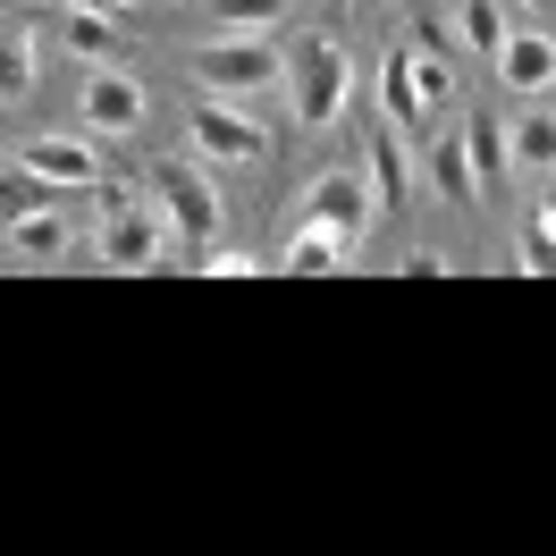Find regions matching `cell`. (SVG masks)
<instances>
[{
    "label": "cell",
    "mask_w": 556,
    "mask_h": 556,
    "mask_svg": "<svg viewBox=\"0 0 556 556\" xmlns=\"http://www.w3.org/2000/svg\"><path fill=\"white\" fill-rule=\"evenodd\" d=\"M396 60H405V85H414V102H421V118H439V110L455 102V68H447V51H439V42L421 35V42H405V51H396Z\"/></svg>",
    "instance_id": "cell-11"
},
{
    "label": "cell",
    "mask_w": 556,
    "mask_h": 556,
    "mask_svg": "<svg viewBox=\"0 0 556 556\" xmlns=\"http://www.w3.org/2000/svg\"><path fill=\"white\" fill-rule=\"evenodd\" d=\"M35 203H51V186H42L35 169H17V177H9V186H0V228H9L17 211H35Z\"/></svg>",
    "instance_id": "cell-21"
},
{
    "label": "cell",
    "mask_w": 556,
    "mask_h": 556,
    "mask_svg": "<svg viewBox=\"0 0 556 556\" xmlns=\"http://www.w3.org/2000/svg\"><path fill=\"white\" fill-rule=\"evenodd\" d=\"M405 186H414V169H405V152H396V127H380V143H371V177H363V194H371V211H396V203H405Z\"/></svg>",
    "instance_id": "cell-13"
},
{
    "label": "cell",
    "mask_w": 556,
    "mask_h": 556,
    "mask_svg": "<svg viewBox=\"0 0 556 556\" xmlns=\"http://www.w3.org/2000/svg\"><path fill=\"white\" fill-rule=\"evenodd\" d=\"M464 161H472V186H497V177L515 169V161H506V127H497V118H472V127H464Z\"/></svg>",
    "instance_id": "cell-16"
},
{
    "label": "cell",
    "mask_w": 556,
    "mask_h": 556,
    "mask_svg": "<svg viewBox=\"0 0 556 556\" xmlns=\"http://www.w3.org/2000/svg\"><path fill=\"white\" fill-rule=\"evenodd\" d=\"M506 161H522L531 177H548V161H556V127H548V110L515 118V136H506Z\"/></svg>",
    "instance_id": "cell-18"
},
{
    "label": "cell",
    "mask_w": 556,
    "mask_h": 556,
    "mask_svg": "<svg viewBox=\"0 0 556 556\" xmlns=\"http://www.w3.org/2000/svg\"><path fill=\"white\" fill-rule=\"evenodd\" d=\"M68 51H85L93 68H118V51H127V42H118V26H110L102 9H68Z\"/></svg>",
    "instance_id": "cell-15"
},
{
    "label": "cell",
    "mask_w": 556,
    "mask_h": 556,
    "mask_svg": "<svg viewBox=\"0 0 556 556\" xmlns=\"http://www.w3.org/2000/svg\"><path fill=\"white\" fill-rule=\"evenodd\" d=\"M489 60H497V76H506V93H531V102H540V93L556 85V42L540 35V26H522V35L506 26V42H497Z\"/></svg>",
    "instance_id": "cell-8"
},
{
    "label": "cell",
    "mask_w": 556,
    "mask_h": 556,
    "mask_svg": "<svg viewBox=\"0 0 556 556\" xmlns=\"http://www.w3.org/2000/svg\"><path fill=\"white\" fill-rule=\"evenodd\" d=\"M211 17L237 26V35H270L278 17H287V0H211Z\"/></svg>",
    "instance_id": "cell-20"
},
{
    "label": "cell",
    "mask_w": 556,
    "mask_h": 556,
    "mask_svg": "<svg viewBox=\"0 0 556 556\" xmlns=\"http://www.w3.org/2000/svg\"><path fill=\"white\" fill-rule=\"evenodd\" d=\"M455 35L472 51H497L506 42V0H455Z\"/></svg>",
    "instance_id": "cell-19"
},
{
    "label": "cell",
    "mask_w": 556,
    "mask_h": 556,
    "mask_svg": "<svg viewBox=\"0 0 556 556\" xmlns=\"http://www.w3.org/2000/svg\"><path fill=\"white\" fill-rule=\"evenodd\" d=\"M548 244H556V219H548V211H540V219L522 228V270H548V262H556Z\"/></svg>",
    "instance_id": "cell-22"
},
{
    "label": "cell",
    "mask_w": 556,
    "mask_h": 556,
    "mask_svg": "<svg viewBox=\"0 0 556 556\" xmlns=\"http://www.w3.org/2000/svg\"><path fill=\"white\" fill-rule=\"evenodd\" d=\"M430 186H439L447 203H472V194H481V186H472V161H464V136L430 143Z\"/></svg>",
    "instance_id": "cell-17"
},
{
    "label": "cell",
    "mask_w": 556,
    "mask_h": 556,
    "mask_svg": "<svg viewBox=\"0 0 556 556\" xmlns=\"http://www.w3.org/2000/svg\"><path fill=\"white\" fill-rule=\"evenodd\" d=\"M0 244L26 253V262H60V253H68V219H60L51 203H35V211H17V219L0 228Z\"/></svg>",
    "instance_id": "cell-12"
},
{
    "label": "cell",
    "mask_w": 556,
    "mask_h": 556,
    "mask_svg": "<svg viewBox=\"0 0 556 556\" xmlns=\"http://www.w3.org/2000/svg\"><path fill=\"white\" fill-rule=\"evenodd\" d=\"M186 143H194L203 161H262V127H253L237 102H219V93L186 110Z\"/></svg>",
    "instance_id": "cell-4"
},
{
    "label": "cell",
    "mask_w": 556,
    "mask_h": 556,
    "mask_svg": "<svg viewBox=\"0 0 556 556\" xmlns=\"http://www.w3.org/2000/svg\"><path fill=\"white\" fill-rule=\"evenodd\" d=\"M338 262H346V244L329 237V228H313V219H304V228H295V237L278 244V270H287V278H313V270H338Z\"/></svg>",
    "instance_id": "cell-14"
},
{
    "label": "cell",
    "mask_w": 556,
    "mask_h": 556,
    "mask_svg": "<svg viewBox=\"0 0 556 556\" xmlns=\"http://www.w3.org/2000/svg\"><path fill=\"white\" fill-rule=\"evenodd\" d=\"M42 76V51H35V26L17 17V9H0V110H17L35 93Z\"/></svg>",
    "instance_id": "cell-10"
},
{
    "label": "cell",
    "mask_w": 556,
    "mask_h": 556,
    "mask_svg": "<svg viewBox=\"0 0 556 556\" xmlns=\"http://www.w3.org/2000/svg\"><path fill=\"white\" fill-rule=\"evenodd\" d=\"M287 93H295V127H338L346 118V93H354V68H346V42L313 35L304 51H287V76H278Z\"/></svg>",
    "instance_id": "cell-1"
},
{
    "label": "cell",
    "mask_w": 556,
    "mask_h": 556,
    "mask_svg": "<svg viewBox=\"0 0 556 556\" xmlns=\"http://www.w3.org/2000/svg\"><path fill=\"white\" fill-rule=\"evenodd\" d=\"M26 169H35L42 186H93V177H102V152H93V136H35L26 143Z\"/></svg>",
    "instance_id": "cell-9"
},
{
    "label": "cell",
    "mask_w": 556,
    "mask_h": 556,
    "mask_svg": "<svg viewBox=\"0 0 556 556\" xmlns=\"http://www.w3.org/2000/svg\"><path fill=\"white\" fill-rule=\"evenodd\" d=\"M194 76H203V93H219V102H253V93H270L278 76H287V51H270V35H237L228 26L194 60Z\"/></svg>",
    "instance_id": "cell-2"
},
{
    "label": "cell",
    "mask_w": 556,
    "mask_h": 556,
    "mask_svg": "<svg viewBox=\"0 0 556 556\" xmlns=\"http://www.w3.org/2000/svg\"><path fill=\"white\" fill-rule=\"evenodd\" d=\"M203 270H211V278H244V270H253V253H211Z\"/></svg>",
    "instance_id": "cell-23"
},
{
    "label": "cell",
    "mask_w": 556,
    "mask_h": 556,
    "mask_svg": "<svg viewBox=\"0 0 556 556\" xmlns=\"http://www.w3.org/2000/svg\"><path fill=\"white\" fill-rule=\"evenodd\" d=\"M76 110H85V127L93 136H136L143 127V85L118 68H93L85 76V93H76Z\"/></svg>",
    "instance_id": "cell-7"
},
{
    "label": "cell",
    "mask_w": 556,
    "mask_h": 556,
    "mask_svg": "<svg viewBox=\"0 0 556 556\" xmlns=\"http://www.w3.org/2000/svg\"><path fill=\"white\" fill-rule=\"evenodd\" d=\"M152 186H161V219L186 228V244H211V237H219V194H211L203 169H161Z\"/></svg>",
    "instance_id": "cell-6"
},
{
    "label": "cell",
    "mask_w": 556,
    "mask_h": 556,
    "mask_svg": "<svg viewBox=\"0 0 556 556\" xmlns=\"http://www.w3.org/2000/svg\"><path fill=\"white\" fill-rule=\"evenodd\" d=\"M102 9H127V0H102Z\"/></svg>",
    "instance_id": "cell-25"
},
{
    "label": "cell",
    "mask_w": 556,
    "mask_h": 556,
    "mask_svg": "<svg viewBox=\"0 0 556 556\" xmlns=\"http://www.w3.org/2000/svg\"><path fill=\"white\" fill-rule=\"evenodd\" d=\"M506 9H531V17H548V0H506Z\"/></svg>",
    "instance_id": "cell-24"
},
{
    "label": "cell",
    "mask_w": 556,
    "mask_h": 556,
    "mask_svg": "<svg viewBox=\"0 0 556 556\" xmlns=\"http://www.w3.org/2000/svg\"><path fill=\"white\" fill-rule=\"evenodd\" d=\"M161 244H169V219H161V211H143L136 194L102 186V262H110V270H152V262H161Z\"/></svg>",
    "instance_id": "cell-3"
},
{
    "label": "cell",
    "mask_w": 556,
    "mask_h": 556,
    "mask_svg": "<svg viewBox=\"0 0 556 556\" xmlns=\"http://www.w3.org/2000/svg\"><path fill=\"white\" fill-rule=\"evenodd\" d=\"M304 219H313V228H329L338 244H363V228H371V194H363V177H346V169L313 177V194H304Z\"/></svg>",
    "instance_id": "cell-5"
}]
</instances>
